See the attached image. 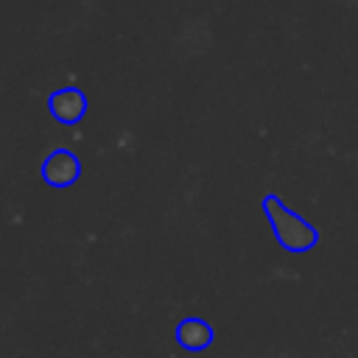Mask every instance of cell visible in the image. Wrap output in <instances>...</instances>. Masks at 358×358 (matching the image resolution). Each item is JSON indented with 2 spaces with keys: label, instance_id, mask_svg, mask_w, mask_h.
<instances>
[{
  "label": "cell",
  "instance_id": "obj_2",
  "mask_svg": "<svg viewBox=\"0 0 358 358\" xmlns=\"http://www.w3.org/2000/svg\"><path fill=\"white\" fill-rule=\"evenodd\" d=\"M84 95L78 90H59L53 98H50V109L59 120L64 123H76L81 115H84Z\"/></svg>",
  "mask_w": 358,
  "mask_h": 358
},
{
  "label": "cell",
  "instance_id": "obj_1",
  "mask_svg": "<svg viewBox=\"0 0 358 358\" xmlns=\"http://www.w3.org/2000/svg\"><path fill=\"white\" fill-rule=\"evenodd\" d=\"M263 207H266V213H268V221H271V227H274L277 241H280L285 249H291V252H305V249H310V246L316 243L313 227H308V224H305L302 218H296L288 207H282L280 199L268 196V199L263 201Z\"/></svg>",
  "mask_w": 358,
  "mask_h": 358
},
{
  "label": "cell",
  "instance_id": "obj_3",
  "mask_svg": "<svg viewBox=\"0 0 358 358\" xmlns=\"http://www.w3.org/2000/svg\"><path fill=\"white\" fill-rule=\"evenodd\" d=\"M78 176V162H76V157L73 154H67V151H56L48 162H45V179L50 182V185H70L73 179Z\"/></svg>",
  "mask_w": 358,
  "mask_h": 358
},
{
  "label": "cell",
  "instance_id": "obj_4",
  "mask_svg": "<svg viewBox=\"0 0 358 358\" xmlns=\"http://www.w3.org/2000/svg\"><path fill=\"white\" fill-rule=\"evenodd\" d=\"M210 327L204 324V322H199V319H185L182 324H179V330H176V338H179V344L182 347H187V350H201L207 341H210Z\"/></svg>",
  "mask_w": 358,
  "mask_h": 358
}]
</instances>
